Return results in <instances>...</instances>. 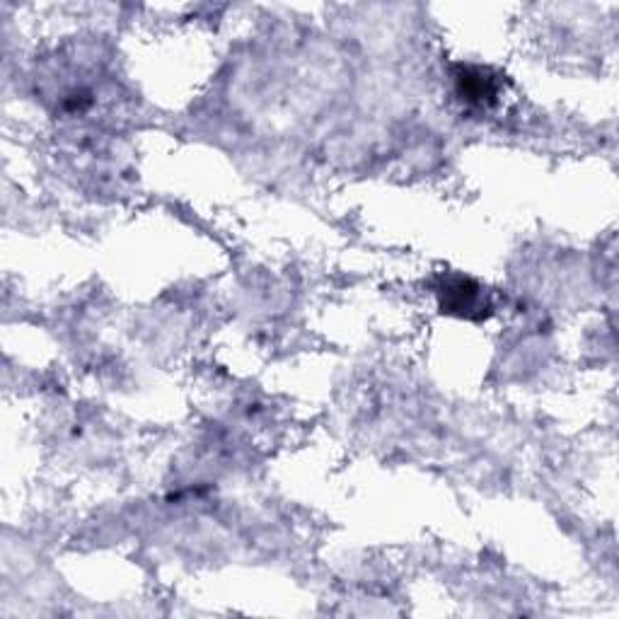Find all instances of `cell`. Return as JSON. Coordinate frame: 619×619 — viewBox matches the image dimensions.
<instances>
[{
  "label": "cell",
  "mask_w": 619,
  "mask_h": 619,
  "mask_svg": "<svg viewBox=\"0 0 619 619\" xmlns=\"http://www.w3.org/2000/svg\"><path fill=\"white\" fill-rule=\"evenodd\" d=\"M455 80L462 100L479 104V107L494 102L496 95H499L496 78L489 75V71H484V68H462V71L455 75Z\"/></svg>",
  "instance_id": "cell-1"
}]
</instances>
